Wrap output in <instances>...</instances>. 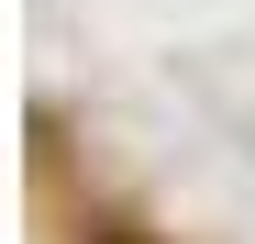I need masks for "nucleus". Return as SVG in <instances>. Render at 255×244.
<instances>
[{"label":"nucleus","mask_w":255,"mask_h":244,"mask_svg":"<svg viewBox=\"0 0 255 244\" xmlns=\"http://www.w3.org/2000/svg\"><path fill=\"white\" fill-rule=\"evenodd\" d=\"M89 244H155V233H122V222H100V233H89Z\"/></svg>","instance_id":"nucleus-1"}]
</instances>
